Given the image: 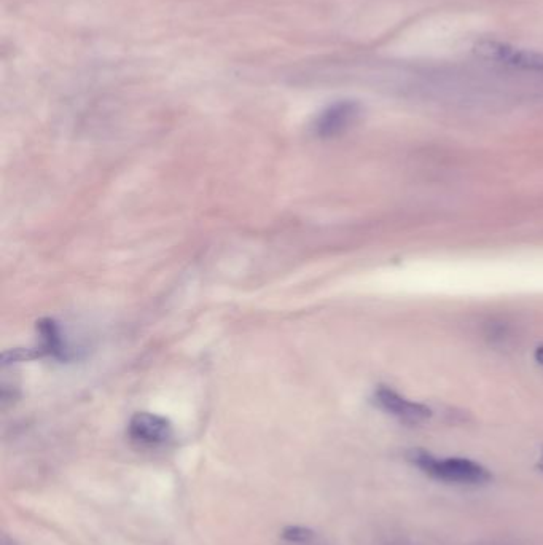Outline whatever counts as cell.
Returning <instances> with one entry per match:
<instances>
[{
	"label": "cell",
	"instance_id": "obj_1",
	"mask_svg": "<svg viewBox=\"0 0 543 545\" xmlns=\"http://www.w3.org/2000/svg\"><path fill=\"white\" fill-rule=\"evenodd\" d=\"M407 459L413 466L418 467L422 474L429 475L430 479L451 485H485L493 480V474L488 467L469 458H438L430 451L422 448H413L408 451Z\"/></svg>",
	"mask_w": 543,
	"mask_h": 545
},
{
	"label": "cell",
	"instance_id": "obj_2",
	"mask_svg": "<svg viewBox=\"0 0 543 545\" xmlns=\"http://www.w3.org/2000/svg\"><path fill=\"white\" fill-rule=\"evenodd\" d=\"M473 51L486 61L504 64L520 71L543 74V53L539 51L524 50L497 40H481L473 47Z\"/></svg>",
	"mask_w": 543,
	"mask_h": 545
},
{
	"label": "cell",
	"instance_id": "obj_3",
	"mask_svg": "<svg viewBox=\"0 0 543 545\" xmlns=\"http://www.w3.org/2000/svg\"><path fill=\"white\" fill-rule=\"evenodd\" d=\"M375 404L387 415L394 416L400 423L418 426L432 418V410L427 405L407 399L387 386H379L375 391Z\"/></svg>",
	"mask_w": 543,
	"mask_h": 545
},
{
	"label": "cell",
	"instance_id": "obj_4",
	"mask_svg": "<svg viewBox=\"0 0 543 545\" xmlns=\"http://www.w3.org/2000/svg\"><path fill=\"white\" fill-rule=\"evenodd\" d=\"M128 432L139 444L155 447L171 440L172 424L165 416L139 412L129 420Z\"/></svg>",
	"mask_w": 543,
	"mask_h": 545
},
{
	"label": "cell",
	"instance_id": "obj_5",
	"mask_svg": "<svg viewBox=\"0 0 543 545\" xmlns=\"http://www.w3.org/2000/svg\"><path fill=\"white\" fill-rule=\"evenodd\" d=\"M360 106L354 101H340L327 107L316 120L317 136L329 139L346 133L359 120Z\"/></svg>",
	"mask_w": 543,
	"mask_h": 545
},
{
	"label": "cell",
	"instance_id": "obj_6",
	"mask_svg": "<svg viewBox=\"0 0 543 545\" xmlns=\"http://www.w3.org/2000/svg\"><path fill=\"white\" fill-rule=\"evenodd\" d=\"M37 329H39L40 340H42V348H40L42 353L56 357V359H67L66 343H64L58 324L53 319H43L39 322Z\"/></svg>",
	"mask_w": 543,
	"mask_h": 545
},
{
	"label": "cell",
	"instance_id": "obj_7",
	"mask_svg": "<svg viewBox=\"0 0 543 545\" xmlns=\"http://www.w3.org/2000/svg\"><path fill=\"white\" fill-rule=\"evenodd\" d=\"M281 536L282 539H286V541L295 542V544H298V542L311 541V539L314 538V531L309 530V528H305V526L290 525L286 526V528L282 530Z\"/></svg>",
	"mask_w": 543,
	"mask_h": 545
},
{
	"label": "cell",
	"instance_id": "obj_8",
	"mask_svg": "<svg viewBox=\"0 0 543 545\" xmlns=\"http://www.w3.org/2000/svg\"><path fill=\"white\" fill-rule=\"evenodd\" d=\"M534 357H536V361L539 362L540 365H543V345L536 349Z\"/></svg>",
	"mask_w": 543,
	"mask_h": 545
},
{
	"label": "cell",
	"instance_id": "obj_9",
	"mask_svg": "<svg viewBox=\"0 0 543 545\" xmlns=\"http://www.w3.org/2000/svg\"><path fill=\"white\" fill-rule=\"evenodd\" d=\"M536 467L543 474V448L542 451H540L539 459H537Z\"/></svg>",
	"mask_w": 543,
	"mask_h": 545
},
{
	"label": "cell",
	"instance_id": "obj_10",
	"mask_svg": "<svg viewBox=\"0 0 543 545\" xmlns=\"http://www.w3.org/2000/svg\"><path fill=\"white\" fill-rule=\"evenodd\" d=\"M389 545H405V544H389Z\"/></svg>",
	"mask_w": 543,
	"mask_h": 545
}]
</instances>
